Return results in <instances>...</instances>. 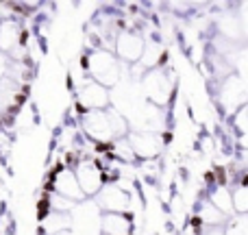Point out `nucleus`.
<instances>
[{
  "label": "nucleus",
  "mask_w": 248,
  "mask_h": 235,
  "mask_svg": "<svg viewBox=\"0 0 248 235\" xmlns=\"http://www.w3.org/2000/svg\"><path fill=\"white\" fill-rule=\"evenodd\" d=\"M52 192L68 198V201H72V203H77V205L81 201H85V196H83L81 188H78V183H77V176H74V172L70 170V168H59V170L55 172V176H52Z\"/></svg>",
  "instance_id": "9d476101"
},
{
  "label": "nucleus",
  "mask_w": 248,
  "mask_h": 235,
  "mask_svg": "<svg viewBox=\"0 0 248 235\" xmlns=\"http://www.w3.org/2000/svg\"><path fill=\"white\" fill-rule=\"evenodd\" d=\"M126 137L135 159H141V161H153L163 150V140L157 131H137Z\"/></svg>",
  "instance_id": "423d86ee"
},
{
  "label": "nucleus",
  "mask_w": 248,
  "mask_h": 235,
  "mask_svg": "<svg viewBox=\"0 0 248 235\" xmlns=\"http://www.w3.org/2000/svg\"><path fill=\"white\" fill-rule=\"evenodd\" d=\"M141 87H144V94L148 98V103L157 109L166 107L172 100V94H174V81L161 68L146 70L144 77H141Z\"/></svg>",
  "instance_id": "7ed1b4c3"
},
{
  "label": "nucleus",
  "mask_w": 248,
  "mask_h": 235,
  "mask_svg": "<svg viewBox=\"0 0 248 235\" xmlns=\"http://www.w3.org/2000/svg\"><path fill=\"white\" fill-rule=\"evenodd\" d=\"M96 207L103 209V214H126L131 207V196L120 185L105 183L96 194Z\"/></svg>",
  "instance_id": "0eeeda50"
},
{
  "label": "nucleus",
  "mask_w": 248,
  "mask_h": 235,
  "mask_svg": "<svg viewBox=\"0 0 248 235\" xmlns=\"http://www.w3.org/2000/svg\"><path fill=\"white\" fill-rule=\"evenodd\" d=\"M83 68L90 72V78L103 87H113L120 81V63H118L116 55L109 50H92L87 55Z\"/></svg>",
  "instance_id": "f03ea898"
},
{
  "label": "nucleus",
  "mask_w": 248,
  "mask_h": 235,
  "mask_svg": "<svg viewBox=\"0 0 248 235\" xmlns=\"http://www.w3.org/2000/svg\"><path fill=\"white\" fill-rule=\"evenodd\" d=\"M202 235H224V227H216V229H205Z\"/></svg>",
  "instance_id": "4be33fe9"
},
{
  "label": "nucleus",
  "mask_w": 248,
  "mask_h": 235,
  "mask_svg": "<svg viewBox=\"0 0 248 235\" xmlns=\"http://www.w3.org/2000/svg\"><path fill=\"white\" fill-rule=\"evenodd\" d=\"M109 155L116 159H120L124 163H131L133 159H135V155H133L131 150V144H128V137H118V140H113L111 144H109Z\"/></svg>",
  "instance_id": "6ab92c4d"
},
{
  "label": "nucleus",
  "mask_w": 248,
  "mask_h": 235,
  "mask_svg": "<svg viewBox=\"0 0 248 235\" xmlns=\"http://www.w3.org/2000/svg\"><path fill=\"white\" fill-rule=\"evenodd\" d=\"M55 235H70L68 231H63V233H55Z\"/></svg>",
  "instance_id": "5701e85b"
},
{
  "label": "nucleus",
  "mask_w": 248,
  "mask_h": 235,
  "mask_svg": "<svg viewBox=\"0 0 248 235\" xmlns=\"http://www.w3.org/2000/svg\"><path fill=\"white\" fill-rule=\"evenodd\" d=\"M207 201H209L218 211H222L224 216L233 214V205H231V188H227L224 183L214 185V188H211V192H209V198H207Z\"/></svg>",
  "instance_id": "f3484780"
},
{
  "label": "nucleus",
  "mask_w": 248,
  "mask_h": 235,
  "mask_svg": "<svg viewBox=\"0 0 248 235\" xmlns=\"http://www.w3.org/2000/svg\"><path fill=\"white\" fill-rule=\"evenodd\" d=\"M83 131L96 141V144H111L118 137L128 135L126 118L116 109H100V111H83Z\"/></svg>",
  "instance_id": "f257e3e1"
},
{
  "label": "nucleus",
  "mask_w": 248,
  "mask_h": 235,
  "mask_svg": "<svg viewBox=\"0 0 248 235\" xmlns=\"http://www.w3.org/2000/svg\"><path fill=\"white\" fill-rule=\"evenodd\" d=\"M218 33L222 39L233 44L244 35V24L237 20L235 13H222V16L218 17Z\"/></svg>",
  "instance_id": "2eb2a0df"
},
{
  "label": "nucleus",
  "mask_w": 248,
  "mask_h": 235,
  "mask_svg": "<svg viewBox=\"0 0 248 235\" xmlns=\"http://www.w3.org/2000/svg\"><path fill=\"white\" fill-rule=\"evenodd\" d=\"M72 227V216L70 214H61V211H48L42 218V229L48 235L55 233H63Z\"/></svg>",
  "instance_id": "dca6fc26"
},
{
  "label": "nucleus",
  "mask_w": 248,
  "mask_h": 235,
  "mask_svg": "<svg viewBox=\"0 0 248 235\" xmlns=\"http://www.w3.org/2000/svg\"><path fill=\"white\" fill-rule=\"evenodd\" d=\"M113 48H116L118 57L122 61H128V63H137L144 52V37L135 31L124 29L116 35V42H113Z\"/></svg>",
  "instance_id": "1a4fd4ad"
},
{
  "label": "nucleus",
  "mask_w": 248,
  "mask_h": 235,
  "mask_svg": "<svg viewBox=\"0 0 248 235\" xmlns=\"http://www.w3.org/2000/svg\"><path fill=\"white\" fill-rule=\"evenodd\" d=\"M22 85L9 77L0 78V111H9L22 105Z\"/></svg>",
  "instance_id": "ddd939ff"
},
{
  "label": "nucleus",
  "mask_w": 248,
  "mask_h": 235,
  "mask_svg": "<svg viewBox=\"0 0 248 235\" xmlns=\"http://www.w3.org/2000/svg\"><path fill=\"white\" fill-rule=\"evenodd\" d=\"M98 220L103 235H131L133 231V220L126 214H103Z\"/></svg>",
  "instance_id": "f8f14e48"
},
{
  "label": "nucleus",
  "mask_w": 248,
  "mask_h": 235,
  "mask_svg": "<svg viewBox=\"0 0 248 235\" xmlns=\"http://www.w3.org/2000/svg\"><path fill=\"white\" fill-rule=\"evenodd\" d=\"M77 207V203L68 201V198L59 196V194L52 192L50 196H48V209L50 211H61V214H70V211Z\"/></svg>",
  "instance_id": "412c9836"
},
{
  "label": "nucleus",
  "mask_w": 248,
  "mask_h": 235,
  "mask_svg": "<svg viewBox=\"0 0 248 235\" xmlns=\"http://www.w3.org/2000/svg\"><path fill=\"white\" fill-rule=\"evenodd\" d=\"M231 128L235 131V135L246 137V131H248V105H242V107L231 116Z\"/></svg>",
  "instance_id": "aec40b11"
},
{
  "label": "nucleus",
  "mask_w": 248,
  "mask_h": 235,
  "mask_svg": "<svg viewBox=\"0 0 248 235\" xmlns=\"http://www.w3.org/2000/svg\"><path fill=\"white\" fill-rule=\"evenodd\" d=\"M196 220H198V224H202L205 229H216V227H224V222H227V216H224L222 211H218L205 198V201L198 203Z\"/></svg>",
  "instance_id": "4468645a"
},
{
  "label": "nucleus",
  "mask_w": 248,
  "mask_h": 235,
  "mask_svg": "<svg viewBox=\"0 0 248 235\" xmlns=\"http://www.w3.org/2000/svg\"><path fill=\"white\" fill-rule=\"evenodd\" d=\"M231 205L237 216H244L248 211V188L244 185V181H240L231 188Z\"/></svg>",
  "instance_id": "a211bd4d"
},
{
  "label": "nucleus",
  "mask_w": 248,
  "mask_h": 235,
  "mask_svg": "<svg viewBox=\"0 0 248 235\" xmlns=\"http://www.w3.org/2000/svg\"><path fill=\"white\" fill-rule=\"evenodd\" d=\"M22 46V29L16 20H0V50L11 55Z\"/></svg>",
  "instance_id": "9b49d317"
},
{
  "label": "nucleus",
  "mask_w": 248,
  "mask_h": 235,
  "mask_svg": "<svg viewBox=\"0 0 248 235\" xmlns=\"http://www.w3.org/2000/svg\"><path fill=\"white\" fill-rule=\"evenodd\" d=\"M74 176H77V183L81 188L83 196H96L100 192V188L105 185V174L98 168V163L92 161V159H83L74 166Z\"/></svg>",
  "instance_id": "39448f33"
},
{
  "label": "nucleus",
  "mask_w": 248,
  "mask_h": 235,
  "mask_svg": "<svg viewBox=\"0 0 248 235\" xmlns=\"http://www.w3.org/2000/svg\"><path fill=\"white\" fill-rule=\"evenodd\" d=\"M77 103L83 111H100V109L109 107V90L98 83H94L92 78H87L77 94Z\"/></svg>",
  "instance_id": "6e6552de"
},
{
  "label": "nucleus",
  "mask_w": 248,
  "mask_h": 235,
  "mask_svg": "<svg viewBox=\"0 0 248 235\" xmlns=\"http://www.w3.org/2000/svg\"><path fill=\"white\" fill-rule=\"evenodd\" d=\"M218 103L227 113H235L242 105H246V83L240 74H229L220 81Z\"/></svg>",
  "instance_id": "20e7f679"
}]
</instances>
